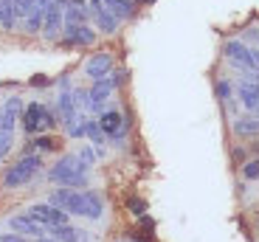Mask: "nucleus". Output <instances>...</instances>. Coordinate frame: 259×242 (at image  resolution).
<instances>
[{
    "label": "nucleus",
    "mask_w": 259,
    "mask_h": 242,
    "mask_svg": "<svg viewBox=\"0 0 259 242\" xmlns=\"http://www.w3.org/2000/svg\"><path fill=\"white\" fill-rule=\"evenodd\" d=\"M99 127H102L104 135L110 138H121V130H124V118L118 110H107L102 113V118H99Z\"/></svg>",
    "instance_id": "14"
},
{
    "label": "nucleus",
    "mask_w": 259,
    "mask_h": 242,
    "mask_svg": "<svg viewBox=\"0 0 259 242\" xmlns=\"http://www.w3.org/2000/svg\"><path fill=\"white\" fill-rule=\"evenodd\" d=\"M0 242H26V239H23L20 234H3V236H0Z\"/></svg>",
    "instance_id": "29"
},
{
    "label": "nucleus",
    "mask_w": 259,
    "mask_h": 242,
    "mask_svg": "<svg viewBox=\"0 0 259 242\" xmlns=\"http://www.w3.org/2000/svg\"><path fill=\"white\" fill-rule=\"evenodd\" d=\"M84 135L91 138L93 144H104V132H102V127H99V121H88V124H84Z\"/></svg>",
    "instance_id": "21"
},
{
    "label": "nucleus",
    "mask_w": 259,
    "mask_h": 242,
    "mask_svg": "<svg viewBox=\"0 0 259 242\" xmlns=\"http://www.w3.org/2000/svg\"><path fill=\"white\" fill-rule=\"evenodd\" d=\"M245 177L248 180H253V177H259V161H251V164H245Z\"/></svg>",
    "instance_id": "26"
},
{
    "label": "nucleus",
    "mask_w": 259,
    "mask_h": 242,
    "mask_svg": "<svg viewBox=\"0 0 259 242\" xmlns=\"http://www.w3.org/2000/svg\"><path fill=\"white\" fill-rule=\"evenodd\" d=\"M28 217H34L39 225H46V228H54V225H65L68 223V211L57 209L54 203H37L28 209Z\"/></svg>",
    "instance_id": "6"
},
{
    "label": "nucleus",
    "mask_w": 259,
    "mask_h": 242,
    "mask_svg": "<svg viewBox=\"0 0 259 242\" xmlns=\"http://www.w3.org/2000/svg\"><path fill=\"white\" fill-rule=\"evenodd\" d=\"M12 150V132H0V158Z\"/></svg>",
    "instance_id": "24"
},
{
    "label": "nucleus",
    "mask_w": 259,
    "mask_h": 242,
    "mask_svg": "<svg viewBox=\"0 0 259 242\" xmlns=\"http://www.w3.org/2000/svg\"><path fill=\"white\" fill-rule=\"evenodd\" d=\"M234 130L240 132V135H259V116L256 118H242L234 124Z\"/></svg>",
    "instance_id": "20"
},
{
    "label": "nucleus",
    "mask_w": 259,
    "mask_h": 242,
    "mask_svg": "<svg viewBox=\"0 0 259 242\" xmlns=\"http://www.w3.org/2000/svg\"><path fill=\"white\" fill-rule=\"evenodd\" d=\"M39 169H42V158L39 155H23L14 166H9L6 177H3V186H6V189H20V186L28 183Z\"/></svg>",
    "instance_id": "3"
},
{
    "label": "nucleus",
    "mask_w": 259,
    "mask_h": 242,
    "mask_svg": "<svg viewBox=\"0 0 259 242\" xmlns=\"http://www.w3.org/2000/svg\"><path fill=\"white\" fill-rule=\"evenodd\" d=\"M9 225H12V231L14 234H26V236H37V239H42V234H46V225H39L34 217H28V214H17V217H12L9 220Z\"/></svg>",
    "instance_id": "12"
},
{
    "label": "nucleus",
    "mask_w": 259,
    "mask_h": 242,
    "mask_svg": "<svg viewBox=\"0 0 259 242\" xmlns=\"http://www.w3.org/2000/svg\"><path fill=\"white\" fill-rule=\"evenodd\" d=\"M118 82H121V73H116V76H107V79H102V82H93L91 93H88V107H91V110H102L104 102L110 99L113 87H116Z\"/></svg>",
    "instance_id": "8"
},
{
    "label": "nucleus",
    "mask_w": 259,
    "mask_h": 242,
    "mask_svg": "<svg viewBox=\"0 0 259 242\" xmlns=\"http://www.w3.org/2000/svg\"><path fill=\"white\" fill-rule=\"evenodd\" d=\"M34 147H37V150L51 152V150H57V141H54V138H37V141H34Z\"/></svg>",
    "instance_id": "23"
},
{
    "label": "nucleus",
    "mask_w": 259,
    "mask_h": 242,
    "mask_svg": "<svg viewBox=\"0 0 259 242\" xmlns=\"http://www.w3.org/2000/svg\"><path fill=\"white\" fill-rule=\"evenodd\" d=\"M54 0H31V14L26 17V31L28 34H39L42 31V20H46V12Z\"/></svg>",
    "instance_id": "13"
},
{
    "label": "nucleus",
    "mask_w": 259,
    "mask_h": 242,
    "mask_svg": "<svg viewBox=\"0 0 259 242\" xmlns=\"http://www.w3.org/2000/svg\"><path fill=\"white\" fill-rule=\"evenodd\" d=\"M110 71H113V57L107 51L93 54V57L88 59V65H84V73H88L91 82H102V79H107Z\"/></svg>",
    "instance_id": "10"
},
{
    "label": "nucleus",
    "mask_w": 259,
    "mask_h": 242,
    "mask_svg": "<svg viewBox=\"0 0 259 242\" xmlns=\"http://www.w3.org/2000/svg\"><path fill=\"white\" fill-rule=\"evenodd\" d=\"M226 57L231 59L237 68H242V71L248 73H256V62H253V48H248L245 42H240V39H228L226 42Z\"/></svg>",
    "instance_id": "4"
},
{
    "label": "nucleus",
    "mask_w": 259,
    "mask_h": 242,
    "mask_svg": "<svg viewBox=\"0 0 259 242\" xmlns=\"http://www.w3.org/2000/svg\"><path fill=\"white\" fill-rule=\"evenodd\" d=\"M20 107H23V102H20L17 96H12V99L6 102V107H3V110H6V113H14V116H20Z\"/></svg>",
    "instance_id": "25"
},
{
    "label": "nucleus",
    "mask_w": 259,
    "mask_h": 242,
    "mask_svg": "<svg viewBox=\"0 0 259 242\" xmlns=\"http://www.w3.org/2000/svg\"><path fill=\"white\" fill-rule=\"evenodd\" d=\"M88 14L82 0H65V23H88Z\"/></svg>",
    "instance_id": "16"
},
{
    "label": "nucleus",
    "mask_w": 259,
    "mask_h": 242,
    "mask_svg": "<svg viewBox=\"0 0 259 242\" xmlns=\"http://www.w3.org/2000/svg\"><path fill=\"white\" fill-rule=\"evenodd\" d=\"M79 158H82V161H84L88 166H93V164H96V155H93V150H91V147H84V150L79 152Z\"/></svg>",
    "instance_id": "27"
},
{
    "label": "nucleus",
    "mask_w": 259,
    "mask_h": 242,
    "mask_svg": "<svg viewBox=\"0 0 259 242\" xmlns=\"http://www.w3.org/2000/svg\"><path fill=\"white\" fill-rule=\"evenodd\" d=\"M88 169L91 166L84 164L79 155H65L51 166L48 177H51L54 183L65 186V189H84L88 186Z\"/></svg>",
    "instance_id": "2"
},
{
    "label": "nucleus",
    "mask_w": 259,
    "mask_h": 242,
    "mask_svg": "<svg viewBox=\"0 0 259 242\" xmlns=\"http://www.w3.org/2000/svg\"><path fill=\"white\" fill-rule=\"evenodd\" d=\"M51 203L68 214H79L88 220H99L104 214V200L96 191H76V189H57L51 195Z\"/></svg>",
    "instance_id": "1"
},
{
    "label": "nucleus",
    "mask_w": 259,
    "mask_h": 242,
    "mask_svg": "<svg viewBox=\"0 0 259 242\" xmlns=\"http://www.w3.org/2000/svg\"><path fill=\"white\" fill-rule=\"evenodd\" d=\"M14 23H17V17H14V3L12 0H0V26L6 28V31H12Z\"/></svg>",
    "instance_id": "19"
},
{
    "label": "nucleus",
    "mask_w": 259,
    "mask_h": 242,
    "mask_svg": "<svg viewBox=\"0 0 259 242\" xmlns=\"http://www.w3.org/2000/svg\"><path fill=\"white\" fill-rule=\"evenodd\" d=\"M217 96L228 99V96H231V85H228V82H220V85H217Z\"/></svg>",
    "instance_id": "28"
},
{
    "label": "nucleus",
    "mask_w": 259,
    "mask_h": 242,
    "mask_svg": "<svg viewBox=\"0 0 259 242\" xmlns=\"http://www.w3.org/2000/svg\"><path fill=\"white\" fill-rule=\"evenodd\" d=\"M65 28V0H54L46 12V20H42V34L46 39H57Z\"/></svg>",
    "instance_id": "7"
},
{
    "label": "nucleus",
    "mask_w": 259,
    "mask_h": 242,
    "mask_svg": "<svg viewBox=\"0 0 259 242\" xmlns=\"http://www.w3.org/2000/svg\"><path fill=\"white\" fill-rule=\"evenodd\" d=\"M62 39L68 45H91L93 39H96V31L88 23H65Z\"/></svg>",
    "instance_id": "9"
},
{
    "label": "nucleus",
    "mask_w": 259,
    "mask_h": 242,
    "mask_svg": "<svg viewBox=\"0 0 259 242\" xmlns=\"http://www.w3.org/2000/svg\"><path fill=\"white\" fill-rule=\"evenodd\" d=\"M48 234L54 236V239H59V242H82L84 236H82V231L79 228H73V225H54V228H48Z\"/></svg>",
    "instance_id": "18"
},
{
    "label": "nucleus",
    "mask_w": 259,
    "mask_h": 242,
    "mask_svg": "<svg viewBox=\"0 0 259 242\" xmlns=\"http://www.w3.org/2000/svg\"><path fill=\"white\" fill-rule=\"evenodd\" d=\"M37 242H59V239H54V236H51V239H37Z\"/></svg>",
    "instance_id": "30"
},
{
    "label": "nucleus",
    "mask_w": 259,
    "mask_h": 242,
    "mask_svg": "<svg viewBox=\"0 0 259 242\" xmlns=\"http://www.w3.org/2000/svg\"><path fill=\"white\" fill-rule=\"evenodd\" d=\"M59 113H62V121L68 127H73L79 121L76 118V99H73L71 93H62V96H59Z\"/></svg>",
    "instance_id": "17"
},
{
    "label": "nucleus",
    "mask_w": 259,
    "mask_h": 242,
    "mask_svg": "<svg viewBox=\"0 0 259 242\" xmlns=\"http://www.w3.org/2000/svg\"><path fill=\"white\" fill-rule=\"evenodd\" d=\"M104 6H107V12H110L118 23H121V20H130L136 14V3H133V0H104Z\"/></svg>",
    "instance_id": "15"
},
{
    "label": "nucleus",
    "mask_w": 259,
    "mask_h": 242,
    "mask_svg": "<svg viewBox=\"0 0 259 242\" xmlns=\"http://www.w3.org/2000/svg\"><path fill=\"white\" fill-rule=\"evenodd\" d=\"M88 12L93 14V20H96L99 31L113 34V31L118 28V20L113 17L110 12H107V6H104V0H91V3H88Z\"/></svg>",
    "instance_id": "11"
},
{
    "label": "nucleus",
    "mask_w": 259,
    "mask_h": 242,
    "mask_svg": "<svg viewBox=\"0 0 259 242\" xmlns=\"http://www.w3.org/2000/svg\"><path fill=\"white\" fill-rule=\"evenodd\" d=\"M14 3V17L17 20H26L31 14V0H12Z\"/></svg>",
    "instance_id": "22"
},
{
    "label": "nucleus",
    "mask_w": 259,
    "mask_h": 242,
    "mask_svg": "<svg viewBox=\"0 0 259 242\" xmlns=\"http://www.w3.org/2000/svg\"><path fill=\"white\" fill-rule=\"evenodd\" d=\"M51 124H54L51 110H46L39 102H31V105L26 107V113H23V130H26L28 135H34L37 130H42V127H51Z\"/></svg>",
    "instance_id": "5"
},
{
    "label": "nucleus",
    "mask_w": 259,
    "mask_h": 242,
    "mask_svg": "<svg viewBox=\"0 0 259 242\" xmlns=\"http://www.w3.org/2000/svg\"><path fill=\"white\" fill-rule=\"evenodd\" d=\"M0 121H3V107H0Z\"/></svg>",
    "instance_id": "31"
}]
</instances>
